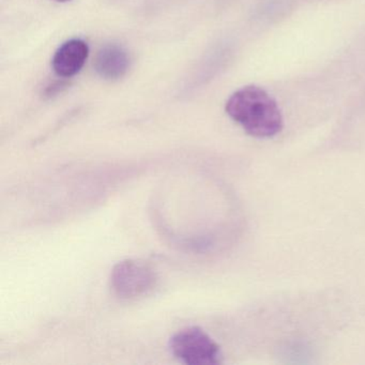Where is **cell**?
<instances>
[{
  "instance_id": "cell-1",
  "label": "cell",
  "mask_w": 365,
  "mask_h": 365,
  "mask_svg": "<svg viewBox=\"0 0 365 365\" xmlns=\"http://www.w3.org/2000/svg\"><path fill=\"white\" fill-rule=\"evenodd\" d=\"M225 110L253 138H273L283 130V115L279 104L260 87L252 85L235 91L226 102Z\"/></svg>"
},
{
  "instance_id": "cell-2",
  "label": "cell",
  "mask_w": 365,
  "mask_h": 365,
  "mask_svg": "<svg viewBox=\"0 0 365 365\" xmlns=\"http://www.w3.org/2000/svg\"><path fill=\"white\" fill-rule=\"evenodd\" d=\"M170 352L187 365H215L221 363V348L200 327H189L175 333L168 343Z\"/></svg>"
},
{
  "instance_id": "cell-3",
  "label": "cell",
  "mask_w": 365,
  "mask_h": 365,
  "mask_svg": "<svg viewBox=\"0 0 365 365\" xmlns=\"http://www.w3.org/2000/svg\"><path fill=\"white\" fill-rule=\"evenodd\" d=\"M158 277L150 264L143 260L117 262L110 272V288L121 300H136L147 296L157 285Z\"/></svg>"
},
{
  "instance_id": "cell-4",
  "label": "cell",
  "mask_w": 365,
  "mask_h": 365,
  "mask_svg": "<svg viewBox=\"0 0 365 365\" xmlns=\"http://www.w3.org/2000/svg\"><path fill=\"white\" fill-rule=\"evenodd\" d=\"M89 56L88 44L81 39L65 42L54 54L52 67L59 78H68L78 74Z\"/></svg>"
},
{
  "instance_id": "cell-5",
  "label": "cell",
  "mask_w": 365,
  "mask_h": 365,
  "mask_svg": "<svg viewBox=\"0 0 365 365\" xmlns=\"http://www.w3.org/2000/svg\"><path fill=\"white\" fill-rule=\"evenodd\" d=\"M129 67V55L127 51L118 44H108L103 46L96 56V72L104 80L116 81L123 78Z\"/></svg>"
},
{
  "instance_id": "cell-6",
  "label": "cell",
  "mask_w": 365,
  "mask_h": 365,
  "mask_svg": "<svg viewBox=\"0 0 365 365\" xmlns=\"http://www.w3.org/2000/svg\"><path fill=\"white\" fill-rule=\"evenodd\" d=\"M57 1H61V3H66V1H69V0H57Z\"/></svg>"
}]
</instances>
